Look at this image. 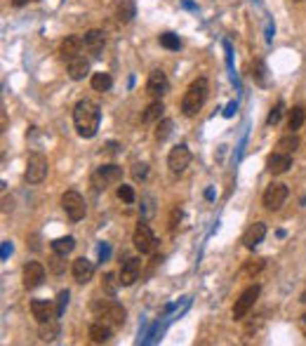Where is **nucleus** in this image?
Listing matches in <instances>:
<instances>
[{
  "label": "nucleus",
  "mask_w": 306,
  "mask_h": 346,
  "mask_svg": "<svg viewBox=\"0 0 306 346\" xmlns=\"http://www.w3.org/2000/svg\"><path fill=\"white\" fill-rule=\"evenodd\" d=\"M111 332H113V325H109L106 320H97V323L89 325V339L95 344H104V341L111 339Z\"/></svg>",
  "instance_id": "20"
},
{
  "label": "nucleus",
  "mask_w": 306,
  "mask_h": 346,
  "mask_svg": "<svg viewBox=\"0 0 306 346\" xmlns=\"http://www.w3.org/2000/svg\"><path fill=\"white\" fill-rule=\"evenodd\" d=\"M120 181H122V168H118V165H101L92 174V186L97 191H106L109 186H116Z\"/></svg>",
  "instance_id": "3"
},
{
  "label": "nucleus",
  "mask_w": 306,
  "mask_h": 346,
  "mask_svg": "<svg viewBox=\"0 0 306 346\" xmlns=\"http://www.w3.org/2000/svg\"><path fill=\"white\" fill-rule=\"evenodd\" d=\"M189 162H191V151L186 144H177L170 151V156H167V168H170L172 174H182L184 170L189 168Z\"/></svg>",
  "instance_id": "8"
},
{
  "label": "nucleus",
  "mask_w": 306,
  "mask_h": 346,
  "mask_svg": "<svg viewBox=\"0 0 306 346\" xmlns=\"http://www.w3.org/2000/svg\"><path fill=\"white\" fill-rule=\"evenodd\" d=\"M139 274H141V259L137 257H130L128 262H122V268H120V285L122 287H130L139 280Z\"/></svg>",
  "instance_id": "11"
},
{
  "label": "nucleus",
  "mask_w": 306,
  "mask_h": 346,
  "mask_svg": "<svg viewBox=\"0 0 306 346\" xmlns=\"http://www.w3.org/2000/svg\"><path fill=\"white\" fill-rule=\"evenodd\" d=\"M31 313L38 323H47V320H55L57 318V308L52 306V302L47 299H33L31 302Z\"/></svg>",
  "instance_id": "15"
},
{
  "label": "nucleus",
  "mask_w": 306,
  "mask_h": 346,
  "mask_svg": "<svg viewBox=\"0 0 306 346\" xmlns=\"http://www.w3.org/2000/svg\"><path fill=\"white\" fill-rule=\"evenodd\" d=\"M45 280V266L40 262H28L24 266V287L26 290H35Z\"/></svg>",
  "instance_id": "12"
},
{
  "label": "nucleus",
  "mask_w": 306,
  "mask_h": 346,
  "mask_svg": "<svg viewBox=\"0 0 306 346\" xmlns=\"http://www.w3.org/2000/svg\"><path fill=\"white\" fill-rule=\"evenodd\" d=\"M99 120H101V111L92 99H83L76 104L73 108V123H76V130H78L80 137L85 139H92L99 130Z\"/></svg>",
  "instance_id": "1"
},
{
  "label": "nucleus",
  "mask_w": 306,
  "mask_h": 346,
  "mask_svg": "<svg viewBox=\"0 0 306 346\" xmlns=\"http://www.w3.org/2000/svg\"><path fill=\"white\" fill-rule=\"evenodd\" d=\"M132 243L137 247V252H141V254H151V252L156 250V235H153L149 224H137Z\"/></svg>",
  "instance_id": "6"
},
{
  "label": "nucleus",
  "mask_w": 306,
  "mask_h": 346,
  "mask_svg": "<svg viewBox=\"0 0 306 346\" xmlns=\"http://www.w3.org/2000/svg\"><path fill=\"white\" fill-rule=\"evenodd\" d=\"M132 177H134V181H144V179L149 177V168H146L144 162H137L132 168Z\"/></svg>",
  "instance_id": "36"
},
{
  "label": "nucleus",
  "mask_w": 306,
  "mask_h": 346,
  "mask_svg": "<svg viewBox=\"0 0 306 346\" xmlns=\"http://www.w3.org/2000/svg\"><path fill=\"white\" fill-rule=\"evenodd\" d=\"M233 113H236V101H231V104L226 106V111H224V116H226V118H231Z\"/></svg>",
  "instance_id": "38"
},
{
  "label": "nucleus",
  "mask_w": 306,
  "mask_h": 346,
  "mask_svg": "<svg viewBox=\"0 0 306 346\" xmlns=\"http://www.w3.org/2000/svg\"><path fill=\"white\" fill-rule=\"evenodd\" d=\"M264 268V259H259V257H255V259H247L245 262V266H243V271L247 276H255V274H259Z\"/></svg>",
  "instance_id": "32"
},
{
  "label": "nucleus",
  "mask_w": 306,
  "mask_h": 346,
  "mask_svg": "<svg viewBox=\"0 0 306 346\" xmlns=\"http://www.w3.org/2000/svg\"><path fill=\"white\" fill-rule=\"evenodd\" d=\"M163 111H165L163 101H153V104H149L146 111L141 113V123H156V120H160Z\"/></svg>",
  "instance_id": "23"
},
{
  "label": "nucleus",
  "mask_w": 306,
  "mask_h": 346,
  "mask_svg": "<svg viewBox=\"0 0 306 346\" xmlns=\"http://www.w3.org/2000/svg\"><path fill=\"white\" fill-rule=\"evenodd\" d=\"M167 89H170V80H167L165 73H163L160 68L151 71L149 80H146V92H149L151 97H163V95H167Z\"/></svg>",
  "instance_id": "10"
},
{
  "label": "nucleus",
  "mask_w": 306,
  "mask_h": 346,
  "mask_svg": "<svg viewBox=\"0 0 306 346\" xmlns=\"http://www.w3.org/2000/svg\"><path fill=\"white\" fill-rule=\"evenodd\" d=\"M85 50L89 52L92 57H101V52H104V45H106V35L104 31H99V28H92V31H87L85 33Z\"/></svg>",
  "instance_id": "16"
},
{
  "label": "nucleus",
  "mask_w": 306,
  "mask_h": 346,
  "mask_svg": "<svg viewBox=\"0 0 306 346\" xmlns=\"http://www.w3.org/2000/svg\"><path fill=\"white\" fill-rule=\"evenodd\" d=\"M301 330L306 332V316H301Z\"/></svg>",
  "instance_id": "40"
},
{
  "label": "nucleus",
  "mask_w": 306,
  "mask_h": 346,
  "mask_svg": "<svg viewBox=\"0 0 306 346\" xmlns=\"http://www.w3.org/2000/svg\"><path fill=\"white\" fill-rule=\"evenodd\" d=\"M7 252H12V245H10V243H5V247H3V257H7Z\"/></svg>",
  "instance_id": "39"
},
{
  "label": "nucleus",
  "mask_w": 306,
  "mask_h": 346,
  "mask_svg": "<svg viewBox=\"0 0 306 346\" xmlns=\"http://www.w3.org/2000/svg\"><path fill=\"white\" fill-rule=\"evenodd\" d=\"M304 120H306V111L301 106H295L287 116V130L290 132H297V130L304 125Z\"/></svg>",
  "instance_id": "26"
},
{
  "label": "nucleus",
  "mask_w": 306,
  "mask_h": 346,
  "mask_svg": "<svg viewBox=\"0 0 306 346\" xmlns=\"http://www.w3.org/2000/svg\"><path fill=\"white\" fill-rule=\"evenodd\" d=\"M57 335H59V325L55 320H47V323H40V339L43 341H55Z\"/></svg>",
  "instance_id": "27"
},
{
  "label": "nucleus",
  "mask_w": 306,
  "mask_h": 346,
  "mask_svg": "<svg viewBox=\"0 0 306 346\" xmlns=\"http://www.w3.org/2000/svg\"><path fill=\"white\" fill-rule=\"evenodd\" d=\"M287 195H290L287 186L280 184V181H273V184L264 191V205H266L268 210H280L283 203L287 201Z\"/></svg>",
  "instance_id": "9"
},
{
  "label": "nucleus",
  "mask_w": 306,
  "mask_h": 346,
  "mask_svg": "<svg viewBox=\"0 0 306 346\" xmlns=\"http://www.w3.org/2000/svg\"><path fill=\"white\" fill-rule=\"evenodd\" d=\"M66 66H68V76H71L73 80H83L85 76L89 73V62L85 59V57H73V59H68L66 62Z\"/></svg>",
  "instance_id": "21"
},
{
  "label": "nucleus",
  "mask_w": 306,
  "mask_h": 346,
  "mask_svg": "<svg viewBox=\"0 0 306 346\" xmlns=\"http://www.w3.org/2000/svg\"><path fill=\"white\" fill-rule=\"evenodd\" d=\"M283 111H285V104H283V101H278V104L271 108V113H268V120H266V123H268V125H278L280 118H283Z\"/></svg>",
  "instance_id": "33"
},
{
  "label": "nucleus",
  "mask_w": 306,
  "mask_h": 346,
  "mask_svg": "<svg viewBox=\"0 0 306 346\" xmlns=\"http://www.w3.org/2000/svg\"><path fill=\"white\" fill-rule=\"evenodd\" d=\"M73 247H76V240H73L71 235H66V238H57V240H52V252H57V254H61V257L71 254Z\"/></svg>",
  "instance_id": "24"
},
{
  "label": "nucleus",
  "mask_w": 306,
  "mask_h": 346,
  "mask_svg": "<svg viewBox=\"0 0 306 346\" xmlns=\"http://www.w3.org/2000/svg\"><path fill=\"white\" fill-rule=\"evenodd\" d=\"M118 285H120V276L116 274H104V278H101V290L106 292L109 297H113L118 292Z\"/></svg>",
  "instance_id": "28"
},
{
  "label": "nucleus",
  "mask_w": 306,
  "mask_h": 346,
  "mask_svg": "<svg viewBox=\"0 0 306 346\" xmlns=\"http://www.w3.org/2000/svg\"><path fill=\"white\" fill-rule=\"evenodd\" d=\"M99 318L106 320L109 325H113V327H120V325L125 323V308H122L120 304H116V302H109V304L101 306Z\"/></svg>",
  "instance_id": "14"
},
{
  "label": "nucleus",
  "mask_w": 306,
  "mask_h": 346,
  "mask_svg": "<svg viewBox=\"0 0 306 346\" xmlns=\"http://www.w3.org/2000/svg\"><path fill=\"white\" fill-rule=\"evenodd\" d=\"M257 297H259V285H252V287H247V290L236 299V304H233V318L236 320H243L245 316L252 311Z\"/></svg>",
  "instance_id": "7"
},
{
  "label": "nucleus",
  "mask_w": 306,
  "mask_h": 346,
  "mask_svg": "<svg viewBox=\"0 0 306 346\" xmlns=\"http://www.w3.org/2000/svg\"><path fill=\"white\" fill-rule=\"evenodd\" d=\"M111 85H113V80H111V76H109V73L99 71V73H95V76H92V87H95L97 92H106V89H111Z\"/></svg>",
  "instance_id": "29"
},
{
  "label": "nucleus",
  "mask_w": 306,
  "mask_h": 346,
  "mask_svg": "<svg viewBox=\"0 0 306 346\" xmlns=\"http://www.w3.org/2000/svg\"><path fill=\"white\" fill-rule=\"evenodd\" d=\"M276 149L283 151V153H295L297 149H299V139H297V134L290 132V134H285V137H280L278 144H276Z\"/></svg>",
  "instance_id": "25"
},
{
  "label": "nucleus",
  "mask_w": 306,
  "mask_h": 346,
  "mask_svg": "<svg viewBox=\"0 0 306 346\" xmlns=\"http://www.w3.org/2000/svg\"><path fill=\"white\" fill-rule=\"evenodd\" d=\"M50 266H52V271H55V274H61V271H64V264H61V254H57V252H55V257L50 259Z\"/></svg>",
  "instance_id": "37"
},
{
  "label": "nucleus",
  "mask_w": 306,
  "mask_h": 346,
  "mask_svg": "<svg viewBox=\"0 0 306 346\" xmlns=\"http://www.w3.org/2000/svg\"><path fill=\"white\" fill-rule=\"evenodd\" d=\"M73 278H76V283H80V285H85V283H89L92 280V276H95V264L89 262V259H85V257H78L76 262H73Z\"/></svg>",
  "instance_id": "17"
},
{
  "label": "nucleus",
  "mask_w": 306,
  "mask_h": 346,
  "mask_svg": "<svg viewBox=\"0 0 306 346\" xmlns=\"http://www.w3.org/2000/svg\"><path fill=\"white\" fill-rule=\"evenodd\" d=\"M172 128L174 123L170 120V118H163V120H158V128H156V139L158 141H165L170 134H172Z\"/></svg>",
  "instance_id": "30"
},
{
  "label": "nucleus",
  "mask_w": 306,
  "mask_h": 346,
  "mask_svg": "<svg viewBox=\"0 0 306 346\" xmlns=\"http://www.w3.org/2000/svg\"><path fill=\"white\" fill-rule=\"evenodd\" d=\"M116 17L120 24H130L134 17H137V5H134V0H120L116 7Z\"/></svg>",
  "instance_id": "22"
},
{
  "label": "nucleus",
  "mask_w": 306,
  "mask_h": 346,
  "mask_svg": "<svg viewBox=\"0 0 306 346\" xmlns=\"http://www.w3.org/2000/svg\"><path fill=\"white\" fill-rule=\"evenodd\" d=\"M290 168H292V153L276 151V153H271L266 160V170L271 174H285Z\"/></svg>",
  "instance_id": "13"
},
{
  "label": "nucleus",
  "mask_w": 306,
  "mask_h": 346,
  "mask_svg": "<svg viewBox=\"0 0 306 346\" xmlns=\"http://www.w3.org/2000/svg\"><path fill=\"white\" fill-rule=\"evenodd\" d=\"M24 3H26V0H14V5H17V7H19V5H24Z\"/></svg>",
  "instance_id": "41"
},
{
  "label": "nucleus",
  "mask_w": 306,
  "mask_h": 346,
  "mask_svg": "<svg viewBox=\"0 0 306 346\" xmlns=\"http://www.w3.org/2000/svg\"><path fill=\"white\" fill-rule=\"evenodd\" d=\"M61 207L66 210L68 219L71 222H80V219L85 217V201H83V195L78 193V191H66V193L61 195Z\"/></svg>",
  "instance_id": "5"
},
{
  "label": "nucleus",
  "mask_w": 306,
  "mask_h": 346,
  "mask_svg": "<svg viewBox=\"0 0 306 346\" xmlns=\"http://www.w3.org/2000/svg\"><path fill=\"white\" fill-rule=\"evenodd\" d=\"M264 235H266V224H264V222H255V224L250 226V229L245 231V235H243V245L247 247V250H255V247L264 240Z\"/></svg>",
  "instance_id": "18"
},
{
  "label": "nucleus",
  "mask_w": 306,
  "mask_h": 346,
  "mask_svg": "<svg viewBox=\"0 0 306 346\" xmlns=\"http://www.w3.org/2000/svg\"><path fill=\"white\" fill-rule=\"evenodd\" d=\"M85 40L80 38V35H66V38L61 40V47H59V54L64 57V59H73V57H78L80 50H83Z\"/></svg>",
  "instance_id": "19"
},
{
  "label": "nucleus",
  "mask_w": 306,
  "mask_h": 346,
  "mask_svg": "<svg viewBox=\"0 0 306 346\" xmlns=\"http://www.w3.org/2000/svg\"><path fill=\"white\" fill-rule=\"evenodd\" d=\"M207 95H210V85H207L205 78H195L193 83L189 85V89L184 92V99H182V113L184 116H195V113L203 108L205 104Z\"/></svg>",
  "instance_id": "2"
},
{
  "label": "nucleus",
  "mask_w": 306,
  "mask_h": 346,
  "mask_svg": "<svg viewBox=\"0 0 306 346\" xmlns=\"http://www.w3.org/2000/svg\"><path fill=\"white\" fill-rule=\"evenodd\" d=\"M297 3H299V0H297Z\"/></svg>",
  "instance_id": "42"
},
{
  "label": "nucleus",
  "mask_w": 306,
  "mask_h": 346,
  "mask_svg": "<svg viewBox=\"0 0 306 346\" xmlns=\"http://www.w3.org/2000/svg\"><path fill=\"white\" fill-rule=\"evenodd\" d=\"M66 304H68V292L64 290V292H59V295H57V318H61V316H64V311H66Z\"/></svg>",
  "instance_id": "35"
},
{
  "label": "nucleus",
  "mask_w": 306,
  "mask_h": 346,
  "mask_svg": "<svg viewBox=\"0 0 306 346\" xmlns=\"http://www.w3.org/2000/svg\"><path fill=\"white\" fill-rule=\"evenodd\" d=\"M47 170H50V165H47V158L43 156V153H31L26 160V172H24V177H26L28 184H40V181H45V177H47Z\"/></svg>",
  "instance_id": "4"
},
{
  "label": "nucleus",
  "mask_w": 306,
  "mask_h": 346,
  "mask_svg": "<svg viewBox=\"0 0 306 346\" xmlns=\"http://www.w3.org/2000/svg\"><path fill=\"white\" fill-rule=\"evenodd\" d=\"M118 198H120L122 203H134V189L132 186H128V184H122V186H118Z\"/></svg>",
  "instance_id": "34"
},
{
  "label": "nucleus",
  "mask_w": 306,
  "mask_h": 346,
  "mask_svg": "<svg viewBox=\"0 0 306 346\" xmlns=\"http://www.w3.org/2000/svg\"><path fill=\"white\" fill-rule=\"evenodd\" d=\"M160 45L165 47V50L177 52L179 47H182V40H179V35H174V33H163L160 35Z\"/></svg>",
  "instance_id": "31"
}]
</instances>
